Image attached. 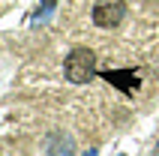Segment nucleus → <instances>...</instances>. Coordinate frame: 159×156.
Masks as SVG:
<instances>
[{"instance_id":"nucleus-5","label":"nucleus","mask_w":159,"mask_h":156,"mask_svg":"<svg viewBox=\"0 0 159 156\" xmlns=\"http://www.w3.org/2000/svg\"><path fill=\"white\" fill-rule=\"evenodd\" d=\"M153 156H159V141H156V150H153Z\"/></svg>"},{"instance_id":"nucleus-6","label":"nucleus","mask_w":159,"mask_h":156,"mask_svg":"<svg viewBox=\"0 0 159 156\" xmlns=\"http://www.w3.org/2000/svg\"><path fill=\"white\" fill-rule=\"evenodd\" d=\"M87 156H96V153H93V150H90V153H87Z\"/></svg>"},{"instance_id":"nucleus-2","label":"nucleus","mask_w":159,"mask_h":156,"mask_svg":"<svg viewBox=\"0 0 159 156\" xmlns=\"http://www.w3.org/2000/svg\"><path fill=\"white\" fill-rule=\"evenodd\" d=\"M123 18H126L123 0H96L93 3V21L99 27H117Z\"/></svg>"},{"instance_id":"nucleus-3","label":"nucleus","mask_w":159,"mask_h":156,"mask_svg":"<svg viewBox=\"0 0 159 156\" xmlns=\"http://www.w3.org/2000/svg\"><path fill=\"white\" fill-rule=\"evenodd\" d=\"M102 78H105L108 84H114V87H120V90H126V93H132L135 87H138V75H135L132 69H123V72H105Z\"/></svg>"},{"instance_id":"nucleus-4","label":"nucleus","mask_w":159,"mask_h":156,"mask_svg":"<svg viewBox=\"0 0 159 156\" xmlns=\"http://www.w3.org/2000/svg\"><path fill=\"white\" fill-rule=\"evenodd\" d=\"M48 150H51V156H72V153H75L72 138H69V135H63V132H54V135H51Z\"/></svg>"},{"instance_id":"nucleus-1","label":"nucleus","mask_w":159,"mask_h":156,"mask_svg":"<svg viewBox=\"0 0 159 156\" xmlns=\"http://www.w3.org/2000/svg\"><path fill=\"white\" fill-rule=\"evenodd\" d=\"M63 75L72 84H87L96 75V54L90 48H72L66 54V60H63Z\"/></svg>"}]
</instances>
